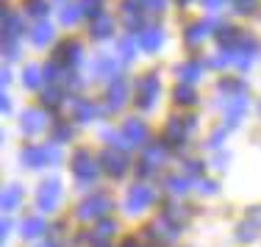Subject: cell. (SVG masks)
I'll list each match as a JSON object with an SVG mask.
<instances>
[{"mask_svg": "<svg viewBox=\"0 0 261 247\" xmlns=\"http://www.w3.org/2000/svg\"><path fill=\"white\" fill-rule=\"evenodd\" d=\"M159 95H161V81H159L156 72L142 75L134 86V103H136V108H142V111H150L153 106H156Z\"/></svg>", "mask_w": 261, "mask_h": 247, "instance_id": "cell-1", "label": "cell"}, {"mask_svg": "<svg viewBox=\"0 0 261 247\" xmlns=\"http://www.w3.org/2000/svg\"><path fill=\"white\" fill-rule=\"evenodd\" d=\"M197 128V117L189 114V117H170L167 120V128H164V142L167 147H184L186 145V136Z\"/></svg>", "mask_w": 261, "mask_h": 247, "instance_id": "cell-2", "label": "cell"}, {"mask_svg": "<svg viewBox=\"0 0 261 247\" xmlns=\"http://www.w3.org/2000/svg\"><path fill=\"white\" fill-rule=\"evenodd\" d=\"M114 208V203H111V197L109 195H92V197H86L84 203L78 206V211H75V217L78 219H84V222H89V219H106V214Z\"/></svg>", "mask_w": 261, "mask_h": 247, "instance_id": "cell-3", "label": "cell"}, {"mask_svg": "<svg viewBox=\"0 0 261 247\" xmlns=\"http://www.w3.org/2000/svg\"><path fill=\"white\" fill-rule=\"evenodd\" d=\"M20 161L25 167H31V170H39V167H45V164L56 167L61 161V153H59V147H22Z\"/></svg>", "mask_w": 261, "mask_h": 247, "instance_id": "cell-4", "label": "cell"}, {"mask_svg": "<svg viewBox=\"0 0 261 247\" xmlns=\"http://www.w3.org/2000/svg\"><path fill=\"white\" fill-rule=\"evenodd\" d=\"M70 164H72V175H75L81 183H92L97 178V172H100V164H97L95 156H92L89 150H84V147L72 153Z\"/></svg>", "mask_w": 261, "mask_h": 247, "instance_id": "cell-5", "label": "cell"}, {"mask_svg": "<svg viewBox=\"0 0 261 247\" xmlns=\"http://www.w3.org/2000/svg\"><path fill=\"white\" fill-rule=\"evenodd\" d=\"M61 203V181L59 178H50V181H42L39 183V192H36V208L45 214H50L59 208Z\"/></svg>", "mask_w": 261, "mask_h": 247, "instance_id": "cell-6", "label": "cell"}, {"mask_svg": "<svg viewBox=\"0 0 261 247\" xmlns=\"http://www.w3.org/2000/svg\"><path fill=\"white\" fill-rule=\"evenodd\" d=\"M164 161H167V142H150V145L145 147L142 161L136 164V172H139V175H150V172H156Z\"/></svg>", "mask_w": 261, "mask_h": 247, "instance_id": "cell-7", "label": "cell"}, {"mask_svg": "<svg viewBox=\"0 0 261 247\" xmlns=\"http://www.w3.org/2000/svg\"><path fill=\"white\" fill-rule=\"evenodd\" d=\"M147 239H153L156 244H172L178 239V233H181V225H175V222H170L167 217H161L156 222H150V225L145 228Z\"/></svg>", "mask_w": 261, "mask_h": 247, "instance_id": "cell-8", "label": "cell"}, {"mask_svg": "<svg viewBox=\"0 0 261 247\" xmlns=\"http://www.w3.org/2000/svg\"><path fill=\"white\" fill-rule=\"evenodd\" d=\"M100 170L106 172V175H111V178H122L128 172L125 153L117 150V147H106V150L100 153Z\"/></svg>", "mask_w": 261, "mask_h": 247, "instance_id": "cell-9", "label": "cell"}, {"mask_svg": "<svg viewBox=\"0 0 261 247\" xmlns=\"http://www.w3.org/2000/svg\"><path fill=\"white\" fill-rule=\"evenodd\" d=\"M150 203H153V189L145 186V183H136V186H130L128 195H125V211L128 214H142Z\"/></svg>", "mask_w": 261, "mask_h": 247, "instance_id": "cell-10", "label": "cell"}, {"mask_svg": "<svg viewBox=\"0 0 261 247\" xmlns=\"http://www.w3.org/2000/svg\"><path fill=\"white\" fill-rule=\"evenodd\" d=\"M236 67H239L242 72L245 70H250V64L253 61L258 59V53H261V45L256 39H253V36H242V42L239 45H236Z\"/></svg>", "mask_w": 261, "mask_h": 247, "instance_id": "cell-11", "label": "cell"}, {"mask_svg": "<svg viewBox=\"0 0 261 247\" xmlns=\"http://www.w3.org/2000/svg\"><path fill=\"white\" fill-rule=\"evenodd\" d=\"M125 103H128V81L122 75H117L109 84V92H106V111H120Z\"/></svg>", "mask_w": 261, "mask_h": 247, "instance_id": "cell-12", "label": "cell"}, {"mask_svg": "<svg viewBox=\"0 0 261 247\" xmlns=\"http://www.w3.org/2000/svg\"><path fill=\"white\" fill-rule=\"evenodd\" d=\"M247 95H231L225 103H222V108H225V125L228 128H236L242 122V117L247 114Z\"/></svg>", "mask_w": 261, "mask_h": 247, "instance_id": "cell-13", "label": "cell"}, {"mask_svg": "<svg viewBox=\"0 0 261 247\" xmlns=\"http://www.w3.org/2000/svg\"><path fill=\"white\" fill-rule=\"evenodd\" d=\"M45 128H47V117L42 108H25L22 111L20 131L25 133V136H36V133H42Z\"/></svg>", "mask_w": 261, "mask_h": 247, "instance_id": "cell-14", "label": "cell"}, {"mask_svg": "<svg viewBox=\"0 0 261 247\" xmlns=\"http://www.w3.org/2000/svg\"><path fill=\"white\" fill-rule=\"evenodd\" d=\"M122 136L128 139L130 147H139L147 142V125L142 120H136V117H130V120L122 122Z\"/></svg>", "mask_w": 261, "mask_h": 247, "instance_id": "cell-15", "label": "cell"}, {"mask_svg": "<svg viewBox=\"0 0 261 247\" xmlns=\"http://www.w3.org/2000/svg\"><path fill=\"white\" fill-rule=\"evenodd\" d=\"M56 61L64 64V67H75L81 61V42H75V39L61 42V45L56 47Z\"/></svg>", "mask_w": 261, "mask_h": 247, "instance_id": "cell-16", "label": "cell"}, {"mask_svg": "<svg viewBox=\"0 0 261 247\" xmlns=\"http://www.w3.org/2000/svg\"><path fill=\"white\" fill-rule=\"evenodd\" d=\"M211 25H214V22H211V20L192 22V25L184 31V42H186V45H189V47H197V45H200V42H203V39H206V36H208Z\"/></svg>", "mask_w": 261, "mask_h": 247, "instance_id": "cell-17", "label": "cell"}, {"mask_svg": "<svg viewBox=\"0 0 261 247\" xmlns=\"http://www.w3.org/2000/svg\"><path fill=\"white\" fill-rule=\"evenodd\" d=\"M175 75H178V81H181V84H189V86H192V84L197 81V78L203 75V64H200L197 59L184 61V64L175 67Z\"/></svg>", "mask_w": 261, "mask_h": 247, "instance_id": "cell-18", "label": "cell"}, {"mask_svg": "<svg viewBox=\"0 0 261 247\" xmlns=\"http://www.w3.org/2000/svg\"><path fill=\"white\" fill-rule=\"evenodd\" d=\"M111 34H114V17L100 14L97 20H92V25H89V36H92V39L103 42V39H109Z\"/></svg>", "mask_w": 261, "mask_h": 247, "instance_id": "cell-19", "label": "cell"}, {"mask_svg": "<svg viewBox=\"0 0 261 247\" xmlns=\"http://www.w3.org/2000/svg\"><path fill=\"white\" fill-rule=\"evenodd\" d=\"M161 42H164V31L161 28H145L139 34V47L145 53H156L161 47Z\"/></svg>", "mask_w": 261, "mask_h": 247, "instance_id": "cell-20", "label": "cell"}, {"mask_svg": "<svg viewBox=\"0 0 261 247\" xmlns=\"http://www.w3.org/2000/svg\"><path fill=\"white\" fill-rule=\"evenodd\" d=\"M22 34V20L9 11H3V42H17V36Z\"/></svg>", "mask_w": 261, "mask_h": 247, "instance_id": "cell-21", "label": "cell"}, {"mask_svg": "<svg viewBox=\"0 0 261 247\" xmlns=\"http://www.w3.org/2000/svg\"><path fill=\"white\" fill-rule=\"evenodd\" d=\"M20 203H22V186L9 183V186L3 189V200H0L3 211H14V208H20Z\"/></svg>", "mask_w": 261, "mask_h": 247, "instance_id": "cell-22", "label": "cell"}, {"mask_svg": "<svg viewBox=\"0 0 261 247\" xmlns=\"http://www.w3.org/2000/svg\"><path fill=\"white\" fill-rule=\"evenodd\" d=\"M95 75L97 78H117V59L114 56H97L95 59Z\"/></svg>", "mask_w": 261, "mask_h": 247, "instance_id": "cell-23", "label": "cell"}, {"mask_svg": "<svg viewBox=\"0 0 261 247\" xmlns=\"http://www.w3.org/2000/svg\"><path fill=\"white\" fill-rule=\"evenodd\" d=\"M47 228H45V219H39V217H28V219H22V225H20V233H22V239H39L42 233H45Z\"/></svg>", "mask_w": 261, "mask_h": 247, "instance_id": "cell-24", "label": "cell"}, {"mask_svg": "<svg viewBox=\"0 0 261 247\" xmlns=\"http://www.w3.org/2000/svg\"><path fill=\"white\" fill-rule=\"evenodd\" d=\"M122 22H125L128 31H136L142 25V11L136 3H128V0H122Z\"/></svg>", "mask_w": 261, "mask_h": 247, "instance_id": "cell-25", "label": "cell"}, {"mask_svg": "<svg viewBox=\"0 0 261 247\" xmlns=\"http://www.w3.org/2000/svg\"><path fill=\"white\" fill-rule=\"evenodd\" d=\"M42 81H45V70L36 64H28L25 70H22V86L25 89H39Z\"/></svg>", "mask_w": 261, "mask_h": 247, "instance_id": "cell-26", "label": "cell"}, {"mask_svg": "<svg viewBox=\"0 0 261 247\" xmlns=\"http://www.w3.org/2000/svg\"><path fill=\"white\" fill-rule=\"evenodd\" d=\"M72 108H75V120L84 122V125L97 117V106L92 100H72Z\"/></svg>", "mask_w": 261, "mask_h": 247, "instance_id": "cell-27", "label": "cell"}, {"mask_svg": "<svg viewBox=\"0 0 261 247\" xmlns=\"http://www.w3.org/2000/svg\"><path fill=\"white\" fill-rule=\"evenodd\" d=\"M53 39V28H50V22H36L34 28H31V42H34L36 47H45L47 42Z\"/></svg>", "mask_w": 261, "mask_h": 247, "instance_id": "cell-28", "label": "cell"}, {"mask_svg": "<svg viewBox=\"0 0 261 247\" xmlns=\"http://www.w3.org/2000/svg\"><path fill=\"white\" fill-rule=\"evenodd\" d=\"M172 100H175L178 106H195V103H197V92L192 89L189 84H178L175 89H172Z\"/></svg>", "mask_w": 261, "mask_h": 247, "instance_id": "cell-29", "label": "cell"}, {"mask_svg": "<svg viewBox=\"0 0 261 247\" xmlns=\"http://www.w3.org/2000/svg\"><path fill=\"white\" fill-rule=\"evenodd\" d=\"M217 42H220L222 47H228V50H231V47H236L242 42V34L233 25H220V31H217Z\"/></svg>", "mask_w": 261, "mask_h": 247, "instance_id": "cell-30", "label": "cell"}, {"mask_svg": "<svg viewBox=\"0 0 261 247\" xmlns=\"http://www.w3.org/2000/svg\"><path fill=\"white\" fill-rule=\"evenodd\" d=\"M114 231H117V222H114V219H100V222L95 225V231H92V242L103 244L106 239L114 236Z\"/></svg>", "mask_w": 261, "mask_h": 247, "instance_id": "cell-31", "label": "cell"}, {"mask_svg": "<svg viewBox=\"0 0 261 247\" xmlns=\"http://www.w3.org/2000/svg\"><path fill=\"white\" fill-rule=\"evenodd\" d=\"M22 9L28 17H36L42 22V17H47V11H50V3L47 0H22Z\"/></svg>", "mask_w": 261, "mask_h": 247, "instance_id": "cell-32", "label": "cell"}, {"mask_svg": "<svg viewBox=\"0 0 261 247\" xmlns=\"http://www.w3.org/2000/svg\"><path fill=\"white\" fill-rule=\"evenodd\" d=\"M81 14H84V9H81V3H70L61 9V25H75L81 20Z\"/></svg>", "mask_w": 261, "mask_h": 247, "instance_id": "cell-33", "label": "cell"}, {"mask_svg": "<svg viewBox=\"0 0 261 247\" xmlns=\"http://www.w3.org/2000/svg\"><path fill=\"white\" fill-rule=\"evenodd\" d=\"M164 217L170 222H175V225H184L186 219H189V211H186L184 206H175V203H170V206L164 208Z\"/></svg>", "mask_w": 261, "mask_h": 247, "instance_id": "cell-34", "label": "cell"}, {"mask_svg": "<svg viewBox=\"0 0 261 247\" xmlns=\"http://www.w3.org/2000/svg\"><path fill=\"white\" fill-rule=\"evenodd\" d=\"M42 106L59 108V106H61V89H56V86H47V89L42 92Z\"/></svg>", "mask_w": 261, "mask_h": 247, "instance_id": "cell-35", "label": "cell"}, {"mask_svg": "<svg viewBox=\"0 0 261 247\" xmlns=\"http://www.w3.org/2000/svg\"><path fill=\"white\" fill-rule=\"evenodd\" d=\"M217 89L225 92L228 97H231V92H236V95H245V81H231V78H222V81L217 84Z\"/></svg>", "mask_w": 261, "mask_h": 247, "instance_id": "cell-36", "label": "cell"}, {"mask_svg": "<svg viewBox=\"0 0 261 247\" xmlns=\"http://www.w3.org/2000/svg\"><path fill=\"white\" fill-rule=\"evenodd\" d=\"M120 56H122V61H134L136 59V39L134 36H125V39L120 42Z\"/></svg>", "mask_w": 261, "mask_h": 247, "instance_id": "cell-37", "label": "cell"}, {"mask_svg": "<svg viewBox=\"0 0 261 247\" xmlns=\"http://www.w3.org/2000/svg\"><path fill=\"white\" fill-rule=\"evenodd\" d=\"M70 139H72V128L67 125V122H56V125H53V142H56V145L70 142Z\"/></svg>", "mask_w": 261, "mask_h": 247, "instance_id": "cell-38", "label": "cell"}, {"mask_svg": "<svg viewBox=\"0 0 261 247\" xmlns=\"http://www.w3.org/2000/svg\"><path fill=\"white\" fill-rule=\"evenodd\" d=\"M81 9H84L86 17H92V20H97V17L103 14V0H81Z\"/></svg>", "mask_w": 261, "mask_h": 247, "instance_id": "cell-39", "label": "cell"}, {"mask_svg": "<svg viewBox=\"0 0 261 247\" xmlns=\"http://www.w3.org/2000/svg\"><path fill=\"white\" fill-rule=\"evenodd\" d=\"M167 189H170L172 195H184L186 189H189V181L181 178V175H170V178H167Z\"/></svg>", "mask_w": 261, "mask_h": 247, "instance_id": "cell-40", "label": "cell"}, {"mask_svg": "<svg viewBox=\"0 0 261 247\" xmlns=\"http://www.w3.org/2000/svg\"><path fill=\"white\" fill-rule=\"evenodd\" d=\"M103 139L109 142V145H114L117 150H125V147H130L128 139L122 136V133H114V131H103Z\"/></svg>", "mask_w": 261, "mask_h": 247, "instance_id": "cell-41", "label": "cell"}, {"mask_svg": "<svg viewBox=\"0 0 261 247\" xmlns=\"http://www.w3.org/2000/svg\"><path fill=\"white\" fill-rule=\"evenodd\" d=\"M211 67H228V64H236V53L233 50H225L220 56H214V59H208Z\"/></svg>", "mask_w": 261, "mask_h": 247, "instance_id": "cell-42", "label": "cell"}, {"mask_svg": "<svg viewBox=\"0 0 261 247\" xmlns=\"http://www.w3.org/2000/svg\"><path fill=\"white\" fill-rule=\"evenodd\" d=\"M256 236H258V228L253 225L250 219H247V222H242V225H239V239H242V242H245V239H247V242H253Z\"/></svg>", "mask_w": 261, "mask_h": 247, "instance_id": "cell-43", "label": "cell"}, {"mask_svg": "<svg viewBox=\"0 0 261 247\" xmlns=\"http://www.w3.org/2000/svg\"><path fill=\"white\" fill-rule=\"evenodd\" d=\"M233 9L239 14H253L258 9V0H233Z\"/></svg>", "mask_w": 261, "mask_h": 247, "instance_id": "cell-44", "label": "cell"}, {"mask_svg": "<svg viewBox=\"0 0 261 247\" xmlns=\"http://www.w3.org/2000/svg\"><path fill=\"white\" fill-rule=\"evenodd\" d=\"M197 192H200V195H217V192H220V186H217V181H206V178H200V181H197Z\"/></svg>", "mask_w": 261, "mask_h": 247, "instance_id": "cell-45", "label": "cell"}, {"mask_svg": "<svg viewBox=\"0 0 261 247\" xmlns=\"http://www.w3.org/2000/svg\"><path fill=\"white\" fill-rule=\"evenodd\" d=\"M225 133H228V125H220V128H217V131L208 136V147H220L222 139H225Z\"/></svg>", "mask_w": 261, "mask_h": 247, "instance_id": "cell-46", "label": "cell"}, {"mask_svg": "<svg viewBox=\"0 0 261 247\" xmlns=\"http://www.w3.org/2000/svg\"><path fill=\"white\" fill-rule=\"evenodd\" d=\"M167 0H145V9L153 11V14H159V11H164Z\"/></svg>", "mask_w": 261, "mask_h": 247, "instance_id": "cell-47", "label": "cell"}, {"mask_svg": "<svg viewBox=\"0 0 261 247\" xmlns=\"http://www.w3.org/2000/svg\"><path fill=\"white\" fill-rule=\"evenodd\" d=\"M45 81H47V84H56V81H59V67H56V64H47V67H45Z\"/></svg>", "mask_w": 261, "mask_h": 247, "instance_id": "cell-48", "label": "cell"}, {"mask_svg": "<svg viewBox=\"0 0 261 247\" xmlns=\"http://www.w3.org/2000/svg\"><path fill=\"white\" fill-rule=\"evenodd\" d=\"M186 172H189V175H200V172H203V164H200V161H186Z\"/></svg>", "mask_w": 261, "mask_h": 247, "instance_id": "cell-49", "label": "cell"}, {"mask_svg": "<svg viewBox=\"0 0 261 247\" xmlns=\"http://www.w3.org/2000/svg\"><path fill=\"white\" fill-rule=\"evenodd\" d=\"M3 45H6V59H17V53H20L17 42H3Z\"/></svg>", "mask_w": 261, "mask_h": 247, "instance_id": "cell-50", "label": "cell"}, {"mask_svg": "<svg viewBox=\"0 0 261 247\" xmlns=\"http://www.w3.org/2000/svg\"><path fill=\"white\" fill-rule=\"evenodd\" d=\"M203 6L211 9V11H217V9H222V6H225V0H203Z\"/></svg>", "mask_w": 261, "mask_h": 247, "instance_id": "cell-51", "label": "cell"}, {"mask_svg": "<svg viewBox=\"0 0 261 247\" xmlns=\"http://www.w3.org/2000/svg\"><path fill=\"white\" fill-rule=\"evenodd\" d=\"M250 222H253L256 228H261V206H258V208H253V211H250Z\"/></svg>", "mask_w": 261, "mask_h": 247, "instance_id": "cell-52", "label": "cell"}, {"mask_svg": "<svg viewBox=\"0 0 261 247\" xmlns=\"http://www.w3.org/2000/svg\"><path fill=\"white\" fill-rule=\"evenodd\" d=\"M225 164H228V156H217V158H214V167H217V170H222Z\"/></svg>", "mask_w": 261, "mask_h": 247, "instance_id": "cell-53", "label": "cell"}, {"mask_svg": "<svg viewBox=\"0 0 261 247\" xmlns=\"http://www.w3.org/2000/svg\"><path fill=\"white\" fill-rule=\"evenodd\" d=\"M9 231H11V222H9V219H3V228H0V236L6 239V236H9Z\"/></svg>", "mask_w": 261, "mask_h": 247, "instance_id": "cell-54", "label": "cell"}, {"mask_svg": "<svg viewBox=\"0 0 261 247\" xmlns=\"http://www.w3.org/2000/svg\"><path fill=\"white\" fill-rule=\"evenodd\" d=\"M0 108H3V114H6V111H11V103H9V97H0Z\"/></svg>", "mask_w": 261, "mask_h": 247, "instance_id": "cell-55", "label": "cell"}, {"mask_svg": "<svg viewBox=\"0 0 261 247\" xmlns=\"http://www.w3.org/2000/svg\"><path fill=\"white\" fill-rule=\"evenodd\" d=\"M120 247H142V244H139V242H136V239H134V236H130V239H125V242H122Z\"/></svg>", "mask_w": 261, "mask_h": 247, "instance_id": "cell-56", "label": "cell"}, {"mask_svg": "<svg viewBox=\"0 0 261 247\" xmlns=\"http://www.w3.org/2000/svg\"><path fill=\"white\" fill-rule=\"evenodd\" d=\"M0 81H3V86L11 81V75H9V70H3V75H0Z\"/></svg>", "mask_w": 261, "mask_h": 247, "instance_id": "cell-57", "label": "cell"}, {"mask_svg": "<svg viewBox=\"0 0 261 247\" xmlns=\"http://www.w3.org/2000/svg\"><path fill=\"white\" fill-rule=\"evenodd\" d=\"M175 3H178V6H186V3H189V0H175Z\"/></svg>", "mask_w": 261, "mask_h": 247, "instance_id": "cell-58", "label": "cell"}, {"mask_svg": "<svg viewBox=\"0 0 261 247\" xmlns=\"http://www.w3.org/2000/svg\"><path fill=\"white\" fill-rule=\"evenodd\" d=\"M128 3H142V6H145V0H128Z\"/></svg>", "mask_w": 261, "mask_h": 247, "instance_id": "cell-59", "label": "cell"}, {"mask_svg": "<svg viewBox=\"0 0 261 247\" xmlns=\"http://www.w3.org/2000/svg\"><path fill=\"white\" fill-rule=\"evenodd\" d=\"M39 247H56V244H39Z\"/></svg>", "mask_w": 261, "mask_h": 247, "instance_id": "cell-60", "label": "cell"}, {"mask_svg": "<svg viewBox=\"0 0 261 247\" xmlns=\"http://www.w3.org/2000/svg\"><path fill=\"white\" fill-rule=\"evenodd\" d=\"M59 3H67V0H59Z\"/></svg>", "mask_w": 261, "mask_h": 247, "instance_id": "cell-61", "label": "cell"}, {"mask_svg": "<svg viewBox=\"0 0 261 247\" xmlns=\"http://www.w3.org/2000/svg\"><path fill=\"white\" fill-rule=\"evenodd\" d=\"M100 247H106V244H100Z\"/></svg>", "mask_w": 261, "mask_h": 247, "instance_id": "cell-62", "label": "cell"}]
</instances>
